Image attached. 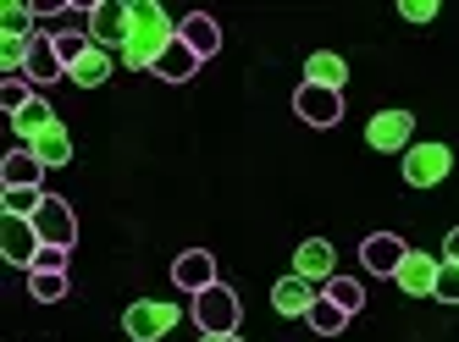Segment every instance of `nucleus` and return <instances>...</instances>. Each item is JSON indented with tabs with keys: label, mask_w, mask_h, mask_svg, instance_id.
<instances>
[{
	"label": "nucleus",
	"mask_w": 459,
	"mask_h": 342,
	"mask_svg": "<svg viewBox=\"0 0 459 342\" xmlns=\"http://www.w3.org/2000/svg\"><path fill=\"white\" fill-rule=\"evenodd\" d=\"M178 39L200 56V61H211V56L221 50V28H216V17H205V12H188V17L178 22Z\"/></svg>",
	"instance_id": "obj_16"
},
{
	"label": "nucleus",
	"mask_w": 459,
	"mask_h": 342,
	"mask_svg": "<svg viewBox=\"0 0 459 342\" xmlns=\"http://www.w3.org/2000/svg\"><path fill=\"white\" fill-rule=\"evenodd\" d=\"M111 66H117V56L94 45V50H89L78 66H67V78H73L78 89H100V83H111Z\"/></svg>",
	"instance_id": "obj_20"
},
{
	"label": "nucleus",
	"mask_w": 459,
	"mask_h": 342,
	"mask_svg": "<svg viewBox=\"0 0 459 342\" xmlns=\"http://www.w3.org/2000/svg\"><path fill=\"white\" fill-rule=\"evenodd\" d=\"M399 17H404V22H432V17H437V0H404Z\"/></svg>",
	"instance_id": "obj_32"
},
{
	"label": "nucleus",
	"mask_w": 459,
	"mask_h": 342,
	"mask_svg": "<svg viewBox=\"0 0 459 342\" xmlns=\"http://www.w3.org/2000/svg\"><path fill=\"white\" fill-rule=\"evenodd\" d=\"M39 155L34 150H12L6 155V166H0V183H6V188H39Z\"/></svg>",
	"instance_id": "obj_21"
},
{
	"label": "nucleus",
	"mask_w": 459,
	"mask_h": 342,
	"mask_svg": "<svg viewBox=\"0 0 459 342\" xmlns=\"http://www.w3.org/2000/svg\"><path fill=\"white\" fill-rule=\"evenodd\" d=\"M448 171H454V150L437 144V139H426V144H410V150H404V183H410V188H437Z\"/></svg>",
	"instance_id": "obj_2"
},
{
	"label": "nucleus",
	"mask_w": 459,
	"mask_h": 342,
	"mask_svg": "<svg viewBox=\"0 0 459 342\" xmlns=\"http://www.w3.org/2000/svg\"><path fill=\"white\" fill-rule=\"evenodd\" d=\"M150 73H155L160 83H188L194 73H200V56H194V50H188L183 39H172L167 50H160V61L150 66Z\"/></svg>",
	"instance_id": "obj_17"
},
{
	"label": "nucleus",
	"mask_w": 459,
	"mask_h": 342,
	"mask_svg": "<svg viewBox=\"0 0 459 342\" xmlns=\"http://www.w3.org/2000/svg\"><path fill=\"white\" fill-rule=\"evenodd\" d=\"M338 254H333V244H326V237H310V244H299V249H293V277H305V282H333L338 277Z\"/></svg>",
	"instance_id": "obj_13"
},
{
	"label": "nucleus",
	"mask_w": 459,
	"mask_h": 342,
	"mask_svg": "<svg viewBox=\"0 0 459 342\" xmlns=\"http://www.w3.org/2000/svg\"><path fill=\"white\" fill-rule=\"evenodd\" d=\"M28 150L39 155V166H45V171H56V166H67V160H73V139H67V127H61V122L45 133V139H34Z\"/></svg>",
	"instance_id": "obj_22"
},
{
	"label": "nucleus",
	"mask_w": 459,
	"mask_h": 342,
	"mask_svg": "<svg viewBox=\"0 0 459 342\" xmlns=\"http://www.w3.org/2000/svg\"><path fill=\"white\" fill-rule=\"evenodd\" d=\"M305 321H310V331H316V337H338V331L349 326V310H343V304H333V298L321 293V298L310 304V315H305Z\"/></svg>",
	"instance_id": "obj_23"
},
{
	"label": "nucleus",
	"mask_w": 459,
	"mask_h": 342,
	"mask_svg": "<svg viewBox=\"0 0 459 342\" xmlns=\"http://www.w3.org/2000/svg\"><path fill=\"white\" fill-rule=\"evenodd\" d=\"M39 204H45V188H6V216L34 221V216H39Z\"/></svg>",
	"instance_id": "obj_29"
},
{
	"label": "nucleus",
	"mask_w": 459,
	"mask_h": 342,
	"mask_svg": "<svg viewBox=\"0 0 459 342\" xmlns=\"http://www.w3.org/2000/svg\"><path fill=\"white\" fill-rule=\"evenodd\" d=\"M34 22H39V6H28V0L0 6V33H22V39H28V33H39Z\"/></svg>",
	"instance_id": "obj_26"
},
{
	"label": "nucleus",
	"mask_w": 459,
	"mask_h": 342,
	"mask_svg": "<svg viewBox=\"0 0 459 342\" xmlns=\"http://www.w3.org/2000/svg\"><path fill=\"white\" fill-rule=\"evenodd\" d=\"M34 232H39V244H50V249H73V244H78L73 204H67V199H56V193H45L39 216H34Z\"/></svg>",
	"instance_id": "obj_6"
},
{
	"label": "nucleus",
	"mask_w": 459,
	"mask_h": 342,
	"mask_svg": "<svg viewBox=\"0 0 459 342\" xmlns=\"http://www.w3.org/2000/svg\"><path fill=\"white\" fill-rule=\"evenodd\" d=\"M89 39L100 50H117L127 45V0H100V6H89Z\"/></svg>",
	"instance_id": "obj_8"
},
{
	"label": "nucleus",
	"mask_w": 459,
	"mask_h": 342,
	"mask_svg": "<svg viewBox=\"0 0 459 342\" xmlns=\"http://www.w3.org/2000/svg\"><path fill=\"white\" fill-rule=\"evenodd\" d=\"M89 50H94L89 28H56V56H61V66H78Z\"/></svg>",
	"instance_id": "obj_25"
},
{
	"label": "nucleus",
	"mask_w": 459,
	"mask_h": 342,
	"mask_svg": "<svg viewBox=\"0 0 459 342\" xmlns=\"http://www.w3.org/2000/svg\"><path fill=\"white\" fill-rule=\"evenodd\" d=\"M443 260H454V265H459V227L443 237Z\"/></svg>",
	"instance_id": "obj_34"
},
{
	"label": "nucleus",
	"mask_w": 459,
	"mask_h": 342,
	"mask_svg": "<svg viewBox=\"0 0 459 342\" xmlns=\"http://www.w3.org/2000/svg\"><path fill=\"white\" fill-rule=\"evenodd\" d=\"M366 144H371L377 155H404V150L415 144V116H410V111H377V116L366 122Z\"/></svg>",
	"instance_id": "obj_5"
},
{
	"label": "nucleus",
	"mask_w": 459,
	"mask_h": 342,
	"mask_svg": "<svg viewBox=\"0 0 459 342\" xmlns=\"http://www.w3.org/2000/svg\"><path fill=\"white\" fill-rule=\"evenodd\" d=\"M305 83H321V89H338V94H343V83H349V61L333 56V50H316V56L305 61Z\"/></svg>",
	"instance_id": "obj_19"
},
{
	"label": "nucleus",
	"mask_w": 459,
	"mask_h": 342,
	"mask_svg": "<svg viewBox=\"0 0 459 342\" xmlns=\"http://www.w3.org/2000/svg\"><path fill=\"white\" fill-rule=\"evenodd\" d=\"M172 326H178V304H160V298H139V304H127V315H122V331L134 342H160Z\"/></svg>",
	"instance_id": "obj_4"
},
{
	"label": "nucleus",
	"mask_w": 459,
	"mask_h": 342,
	"mask_svg": "<svg viewBox=\"0 0 459 342\" xmlns=\"http://www.w3.org/2000/svg\"><path fill=\"white\" fill-rule=\"evenodd\" d=\"M28 45H34V33H0V73H22L28 66Z\"/></svg>",
	"instance_id": "obj_28"
},
{
	"label": "nucleus",
	"mask_w": 459,
	"mask_h": 342,
	"mask_svg": "<svg viewBox=\"0 0 459 342\" xmlns=\"http://www.w3.org/2000/svg\"><path fill=\"white\" fill-rule=\"evenodd\" d=\"M321 293H326V298H333V304H343V310H349V315H359V310H366V287H359L354 277H333V282H326Z\"/></svg>",
	"instance_id": "obj_27"
},
{
	"label": "nucleus",
	"mask_w": 459,
	"mask_h": 342,
	"mask_svg": "<svg viewBox=\"0 0 459 342\" xmlns=\"http://www.w3.org/2000/svg\"><path fill=\"white\" fill-rule=\"evenodd\" d=\"M34 94H39V89L28 83V78H12V83H0V106H6V111L17 116V111H22V106H28Z\"/></svg>",
	"instance_id": "obj_30"
},
{
	"label": "nucleus",
	"mask_w": 459,
	"mask_h": 342,
	"mask_svg": "<svg viewBox=\"0 0 459 342\" xmlns=\"http://www.w3.org/2000/svg\"><path fill=\"white\" fill-rule=\"evenodd\" d=\"M293 111H299V122H310V127H338L343 122V94L338 89H321V83H299Z\"/></svg>",
	"instance_id": "obj_7"
},
{
	"label": "nucleus",
	"mask_w": 459,
	"mask_h": 342,
	"mask_svg": "<svg viewBox=\"0 0 459 342\" xmlns=\"http://www.w3.org/2000/svg\"><path fill=\"white\" fill-rule=\"evenodd\" d=\"M172 39H178V22L167 17L160 0H127V45H122L127 73H150Z\"/></svg>",
	"instance_id": "obj_1"
},
{
	"label": "nucleus",
	"mask_w": 459,
	"mask_h": 342,
	"mask_svg": "<svg viewBox=\"0 0 459 342\" xmlns=\"http://www.w3.org/2000/svg\"><path fill=\"white\" fill-rule=\"evenodd\" d=\"M200 342H244L238 331H200Z\"/></svg>",
	"instance_id": "obj_35"
},
{
	"label": "nucleus",
	"mask_w": 459,
	"mask_h": 342,
	"mask_svg": "<svg viewBox=\"0 0 459 342\" xmlns=\"http://www.w3.org/2000/svg\"><path fill=\"white\" fill-rule=\"evenodd\" d=\"M0 249H6V260L12 265H22V270H34V260H39V232H34V221H22V216H6L0 221Z\"/></svg>",
	"instance_id": "obj_12"
},
{
	"label": "nucleus",
	"mask_w": 459,
	"mask_h": 342,
	"mask_svg": "<svg viewBox=\"0 0 459 342\" xmlns=\"http://www.w3.org/2000/svg\"><path fill=\"white\" fill-rule=\"evenodd\" d=\"M34 270H67V249H39V260H34Z\"/></svg>",
	"instance_id": "obj_33"
},
{
	"label": "nucleus",
	"mask_w": 459,
	"mask_h": 342,
	"mask_svg": "<svg viewBox=\"0 0 459 342\" xmlns=\"http://www.w3.org/2000/svg\"><path fill=\"white\" fill-rule=\"evenodd\" d=\"M12 127H17V139H22V150L28 144H34V139H45V133L56 127V111H50V99L45 94H34V99H28V106L12 116Z\"/></svg>",
	"instance_id": "obj_18"
},
{
	"label": "nucleus",
	"mask_w": 459,
	"mask_h": 342,
	"mask_svg": "<svg viewBox=\"0 0 459 342\" xmlns=\"http://www.w3.org/2000/svg\"><path fill=\"white\" fill-rule=\"evenodd\" d=\"M437 270H443V260H437V254L410 249L393 282H399V293H404V298H432V293H437Z\"/></svg>",
	"instance_id": "obj_9"
},
{
	"label": "nucleus",
	"mask_w": 459,
	"mask_h": 342,
	"mask_svg": "<svg viewBox=\"0 0 459 342\" xmlns=\"http://www.w3.org/2000/svg\"><path fill=\"white\" fill-rule=\"evenodd\" d=\"M404 237L399 232H371L366 244H359V260H366L371 277H399V265H404Z\"/></svg>",
	"instance_id": "obj_10"
},
{
	"label": "nucleus",
	"mask_w": 459,
	"mask_h": 342,
	"mask_svg": "<svg viewBox=\"0 0 459 342\" xmlns=\"http://www.w3.org/2000/svg\"><path fill=\"white\" fill-rule=\"evenodd\" d=\"M437 304H459V265L454 260H443V270H437V293H432Z\"/></svg>",
	"instance_id": "obj_31"
},
{
	"label": "nucleus",
	"mask_w": 459,
	"mask_h": 342,
	"mask_svg": "<svg viewBox=\"0 0 459 342\" xmlns=\"http://www.w3.org/2000/svg\"><path fill=\"white\" fill-rule=\"evenodd\" d=\"M28 293H34V304H61L67 298V270H28Z\"/></svg>",
	"instance_id": "obj_24"
},
{
	"label": "nucleus",
	"mask_w": 459,
	"mask_h": 342,
	"mask_svg": "<svg viewBox=\"0 0 459 342\" xmlns=\"http://www.w3.org/2000/svg\"><path fill=\"white\" fill-rule=\"evenodd\" d=\"M238 315H244V304L227 282L194 293V321H200V331H238Z\"/></svg>",
	"instance_id": "obj_3"
},
{
	"label": "nucleus",
	"mask_w": 459,
	"mask_h": 342,
	"mask_svg": "<svg viewBox=\"0 0 459 342\" xmlns=\"http://www.w3.org/2000/svg\"><path fill=\"white\" fill-rule=\"evenodd\" d=\"M22 78L34 83L39 94H45V83H56V78H67V66H61V56H56V33H34V45H28V66H22Z\"/></svg>",
	"instance_id": "obj_11"
},
{
	"label": "nucleus",
	"mask_w": 459,
	"mask_h": 342,
	"mask_svg": "<svg viewBox=\"0 0 459 342\" xmlns=\"http://www.w3.org/2000/svg\"><path fill=\"white\" fill-rule=\"evenodd\" d=\"M316 298H321V293H316V282H305V277H282V282L272 287V310H277V315H288V321H305Z\"/></svg>",
	"instance_id": "obj_15"
},
{
	"label": "nucleus",
	"mask_w": 459,
	"mask_h": 342,
	"mask_svg": "<svg viewBox=\"0 0 459 342\" xmlns=\"http://www.w3.org/2000/svg\"><path fill=\"white\" fill-rule=\"evenodd\" d=\"M172 282H178L183 293H205V287H216V282H221V277H216V254H205V249L178 254V260H172Z\"/></svg>",
	"instance_id": "obj_14"
}]
</instances>
